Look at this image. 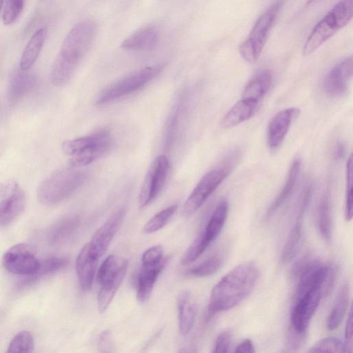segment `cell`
<instances>
[{
    "mask_svg": "<svg viewBox=\"0 0 353 353\" xmlns=\"http://www.w3.org/2000/svg\"><path fill=\"white\" fill-rule=\"evenodd\" d=\"M259 276L254 261H245L225 274L213 287L210 296L207 318L229 310L246 299L253 291Z\"/></svg>",
    "mask_w": 353,
    "mask_h": 353,
    "instance_id": "1",
    "label": "cell"
},
{
    "mask_svg": "<svg viewBox=\"0 0 353 353\" xmlns=\"http://www.w3.org/2000/svg\"><path fill=\"white\" fill-rule=\"evenodd\" d=\"M96 34L97 24L92 20L81 21L70 30L52 67L50 77L53 85L61 86L70 80Z\"/></svg>",
    "mask_w": 353,
    "mask_h": 353,
    "instance_id": "2",
    "label": "cell"
},
{
    "mask_svg": "<svg viewBox=\"0 0 353 353\" xmlns=\"http://www.w3.org/2000/svg\"><path fill=\"white\" fill-rule=\"evenodd\" d=\"M81 168L70 165L55 171L43 179L37 190L39 202L45 205H53L71 196L87 178V172Z\"/></svg>",
    "mask_w": 353,
    "mask_h": 353,
    "instance_id": "3",
    "label": "cell"
},
{
    "mask_svg": "<svg viewBox=\"0 0 353 353\" xmlns=\"http://www.w3.org/2000/svg\"><path fill=\"white\" fill-rule=\"evenodd\" d=\"M112 145L108 130H101L92 134L65 141L62 150L70 158V165L83 168L107 153Z\"/></svg>",
    "mask_w": 353,
    "mask_h": 353,
    "instance_id": "4",
    "label": "cell"
},
{
    "mask_svg": "<svg viewBox=\"0 0 353 353\" xmlns=\"http://www.w3.org/2000/svg\"><path fill=\"white\" fill-rule=\"evenodd\" d=\"M128 266L126 259L117 255H109L102 263L97 273L99 284L97 307L104 312L112 302L125 276Z\"/></svg>",
    "mask_w": 353,
    "mask_h": 353,
    "instance_id": "5",
    "label": "cell"
},
{
    "mask_svg": "<svg viewBox=\"0 0 353 353\" xmlns=\"http://www.w3.org/2000/svg\"><path fill=\"white\" fill-rule=\"evenodd\" d=\"M236 154L229 156L221 165L208 171L200 179L183 205L184 214L192 215L202 206L230 174L236 163Z\"/></svg>",
    "mask_w": 353,
    "mask_h": 353,
    "instance_id": "6",
    "label": "cell"
},
{
    "mask_svg": "<svg viewBox=\"0 0 353 353\" xmlns=\"http://www.w3.org/2000/svg\"><path fill=\"white\" fill-rule=\"evenodd\" d=\"M281 6V1L271 5L258 18L248 38L240 44L239 53L247 62L254 63L260 57Z\"/></svg>",
    "mask_w": 353,
    "mask_h": 353,
    "instance_id": "7",
    "label": "cell"
},
{
    "mask_svg": "<svg viewBox=\"0 0 353 353\" xmlns=\"http://www.w3.org/2000/svg\"><path fill=\"white\" fill-rule=\"evenodd\" d=\"M161 70V65L150 66L117 81L97 95L95 103H110L139 90L155 78Z\"/></svg>",
    "mask_w": 353,
    "mask_h": 353,
    "instance_id": "8",
    "label": "cell"
},
{
    "mask_svg": "<svg viewBox=\"0 0 353 353\" xmlns=\"http://www.w3.org/2000/svg\"><path fill=\"white\" fill-rule=\"evenodd\" d=\"M26 203V194L14 179L0 183V227L12 224L23 212Z\"/></svg>",
    "mask_w": 353,
    "mask_h": 353,
    "instance_id": "9",
    "label": "cell"
},
{
    "mask_svg": "<svg viewBox=\"0 0 353 353\" xmlns=\"http://www.w3.org/2000/svg\"><path fill=\"white\" fill-rule=\"evenodd\" d=\"M323 297L324 296L322 289L295 296L290 312L289 327L299 333L307 334L310 320Z\"/></svg>",
    "mask_w": 353,
    "mask_h": 353,
    "instance_id": "10",
    "label": "cell"
},
{
    "mask_svg": "<svg viewBox=\"0 0 353 353\" xmlns=\"http://www.w3.org/2000/svg\"><path fill=\"white\" fill-rule=\"evenodd\" d=\"M1 263L10 273L30 276L37 272L40 265L39 259L25 243H18L10 247L3 254Z\"/></svg>",
    "mask_w": 353,
    "mask_h": 353,
    "instance_id": "11",
    "label": "cell"
},
{
    "mask_svg": "<svg viewBox=\"0 0 353 353\" xmlns=\"http://www.w3.org/2000/svg\"><path fill=\"white\" fill-rule=\"evenodd\" d=\"M169 166V161L165 155L159 156L152 163L139 194L140 208L147 206L159 195L166 181Z\"/></svg>",
    "mask_w": 353,
    "mask_h": 353,
    "instance_id": "12",
    "label": "cell"
},
{
    "mask_svg": "<svg viewBox=\"0 0 353 353\" xmlns=\"http://www.w3.org/2000/svg\"><path fill=\"white\" fill-rule=\"evenodd\" d=\"M125 210L119 208L95 232L88 243L90 253L99 259L108 250L111 241L121 227L125 217Z\"/></svg>",
    "mask_w": 353,
    "mask_h": 353,
    "instance_id": "13",
    "label": "cell"
},
{
    "mask_svg": "<svg viewBox=\"0 0 353 353\" xmlns=\"http://www.w3.org/2000/svg\"><path fill=\"white\" fill-rule=\"evenodd\" d=\"M312 193V185L310 184L305 187L302 192L294 225L290 231L281 253V260L283 263L290 261L296 256L301 239L304 215L310 201Z\"/></svg>",
    "mask_w": 353,
    "mask_h": 353,
    "instance_id": "14",
    "label": "cell"
},
{
    "mask_svg": "<svg viewBox=\"0 0 353 353\" xmlns=\"http://www.w3.org/2000/svg\"><path fill=\"white\" fill-rule=\"evenodd\" d=\"M343 28L334 12L331 10L312 29L305 42L303 54L304 56L312 54Z\"/></svg>",
    "mask_w": 353,
    "mask_h": 353,
    "instance_id": "15",
    "label": "cell"
},
{
    "mask_svg": "<svg viewBox=\"0 0 353 353\" xmlns=\"http://www.w3.org/2000/svg\"><path fill=\"white\" fill-rule=\"evenodd\" d=\"M300 114L297 108H289L277 112L270 121L267 129V143L269 148L275 150L283 142L291 123Z\"/></svg>",
    "mask_w": 353,
    "mask_h": 353,
    "instance_id": "16",
    "label": "cell"
},
{
    "mask_svg": "<svg viewBox=\"0 0 353 353\" xmlns=\"http://www.w3.org/2000/svg\"><path fill=\"white\" fill-rule=\"evenodd\" d=\"M353 60L350 57L333 67L323 82L325 93L330 97H339L347 90L352 77Z\"/></svg>",
    "mask_w": 353,
    "mask_h": 353,
    "instance_id": "17",
    "label": "cell"
},
{
    "mask_svg": "<svg viewBox=\"0 0 353 353\" xmlns=\"http://www.w3.org/2000/svg\"><path fill=\"white\" fill-rule=\"evenodd\" d=\"M261 102L243 98L238 101L224 115L221 125L225 129L235 127L252 118L258 110Z\"/></svg>",
    "mask_w": 353,
    "mask_h": 353,
    "instance_id": "18",
    "label": "cell"
},
{
    "mask_svg": "<svg viewBox=\"0 0 353 353\" xmlns=\"http://www.w3.org/2000/svg\"><path fill=\"white\" fill-rule=\"evenodd\" d=\"M98 259L92 255L86 243L79 252L75 263V270L82 290L89 291L96 274Z\"/></svg>",
    "mask_w": 353,
    "mask_h": 353,
    "instance_id": "19",
    "label": "cell"
},
{
    "mask_svg": "<svg viewBox=\"0 0 353 353\" xmlns=\"http://www.w3.org/2000/svg\"><path fill=\"white\" fill-rule=\"evenodd\" d=\"M37 76L30 70L19 69L15 72L10 81L8 89V99L14 103L31 92L37 85Z\"/></svg>",
    "mask_w": 353,
    "mask_h": 353,
    "instance_id": "20",
    "label": "cell"
},
{
    "mask_svg": "<svg viewBox=\"0 0 353 353\" xmlns=\"http://www.w3.org/2000/svg\"><path fill=\"white\" fill-rule=\"evenodd\" d=\"M167 259L152 265L141 264L138 274L137 299L140 303L145 302L150 296L157 279L165 265Z\"/></svg>",
    "mask_w": 353,
    "mask_h": 353,
    "instance_id": "21",
    "label": "cell"
},
{
    "mask_svg": "<svg viewBox=\"0 0 353 353\" xmlns=\"http://www.w3.org/2000/svg\"><path fill=\"white\" fill-rule=\"evenodd\" d=\"M301 165V161L299 158H296L292 161L282 189L267 210L265 214L267 219H270L292 194L297 182Z\"/></svg>",
    "mask_w": 353,
    "mask_h": 353,
    "instance_id": "22",
    "label": "cell"
},
{
    "mask_svg": "<svg viewBox=\"0 0 353 353\" xmlns=\"http://www.w3.org/2000/svg\"><path fill=\"white\" fill-rule=\"evenodd\" d=\"M159 39V32L155 26H149L139 29L121 43V48L130 50H150L154 48Z\"/></svg>",
    "mask_w": 353,
    "mask_h": 353,
    "instance_id": "23",
    "label": "cell"
},
{
    "mask_svg": "<svg viewBox=\"0 0 353 353\" xmlns=\"http://www.w3.org/2000/svg\"><path fill=\"white\" fill-rule=\"evenodd\" d=\"M179 329L183 336L191 331L196 316V305L188 291L181 292L176 298Z\"/></svg>",
    "mask_w": 353,
    "mask_h": 353,
    "instance_id": "24",
    "label": "cell"
},
{
    "mask_svg": "<svg viewBox=\"0 0 353 353\" xmlns=\"http://www.w3.org/2000/svg\"><path fill=\"white\" fill-rule=\"evenodd\" d=\"M272 76L270 70H262L255 74L245 86L241 97L262 101L272 85Z\"/></svg>",
    "mask_w": 353,
    "mask_h": 353,
    "instance_id": "25",
    "label": "cell"
},
{
    "mask_svg": "<svg viewBox=\"0 0 353 353\" xmlns=\"http://www.w3.org/2000/svg\"><path fill=\"white\" fill-rule=\"evenodd\" d=\"M47 33V29L42 28L32 34L22 52L19 63L20 69L28 70L32 68L44 45Z\"/></svg>",
    "mask_w": 353,
    "mask_h": 353,
    "instance_id": "26",
    "label": "cell"
},
{
    "mask_svg": "<svg viewBox=\"0 0 353 353\" xmlns=\"http://www.w3.org/2000/svg\"><path fill=\"white\" fill-rule=\"evenodd\" d=\"M350 300V286L347 283L341 287L336 301L328 314L326 321L330 331L337 329L346 315Z\"/></svg>",
    "mask_w": 353,
    "mask_h": 353,
    "instance_id": "27",
    "label": "cell"
},
{
    "mask_svg": "<svg viewBox=\"0 0 353 353\" xmlns=\"http://www.w3.org/2000/svg\"><path fill=\"white\" fill-rule=\"evenodd\" d=\"M229 212V203L227 201H220L214 210L203 232L212 243L221 232Z\"/></svg>",
    "mask_w": 353,
    "mask_h": 353,
    "instance_id": "28",
    "label": "cell"
},
{
    "mask_svg": "<svg viewBox=\"0 0 353 353\" xmlns=\"http://www.w3.org/2000/svg\"><path fill=\"white\" fill-rule=\"evenodd\" d=\"M79 225L80 219L77 215L62 218L52 227L49 232L50 242L56 244L64 241L75 232Z\"/></svg>",
    "mask_w": 353,
    "mask_h": 353,
    "instance_id": "29",
    "label": "cell"
},
{
    "mask_svg": "<svg viewBox=\"0 0 353 353\" xmlns=\"http://www.w3.org/2000/svg\"><path fill=\"white\" fill-rule=\"evenodd\" d=\"M317 227L321 237L326 242L332 238V206L330 196L325 193L321 198L317 209Z\"/></svg>",
    "mask_w": 353,
    "mask_h": 353,
    "instance_id": "30",
    "label": "cell"
},
{
    "mask_svg": "<svg viewBox=\"0 0 353 353\" xmlns=\"http://www.w3.org/2000/svg\"><path fill=\"white\" fill-rule=\"evenodd\" d=\"M210 244L202 231L185 252L181 260V264L189 265L195 261Z\"/></svg>",
    "mask_w": 353,
    "mask_h": 353,
    "instance_id": "31",
    "label": "cell"
},
{
    "mask_svg": "<svg viewBox=\"0 0 353 353\" xmlns=\"http://www.w3.org/2000/svg\"><path fill=\"white\" fill-rule=\"evenodd\" d=\"M176 209L177 205H172L156 214L144 225V232L151 234L162 229L170 220Z\"/></svg>",
    "mask_w": 353,
    "mask_h": 353,
    "instance_id": "32",
    "label": "cell"
},
{
    "mask_svg": "<svg viewBox=\"0 0 353 353\" xmlns=\"http://www.w3.org/2000/svg\"><path fill=\"white\" fill-rule=\"evenodd\" d=\"M34 347L32 334L27 330L18 332L10 341L8 352H32Z\"/></svg>",
    "mask_w": 353,
    "mask_h": 353,
    "instance_id": "33",
    "label": "cell"
},
{
    "mask_svg": "<svg viewBox=\"0 0 353 353\" xmlns=\"http://www.w3.org/2000/svg\"><path fill=\"white\" fill-rule=\"evenodd\" d=\"M221 263L222 258L218 254L213 255L197 266L189 270L187 274L195 277L208 276L215 273Z\"/></svg>",
    "mask_w": 353,
    "mask_h": 353,
    "instance_id": "34",
    "label": "cell"
},
{
    "mask_svg": "<svg viewBox=\"0 0 353 353\" xmlns=\"http://www.w3.org/2000/svg\"><path fill=\"white\" fill-rule=\"evenodd\" d=\"M68 263V259L66 257H50L40 261L39 268L37 272L31 276V281L43 275H48L58 272L64 268Z\"/></svg>",
    "mask_w": 353,
    "mask_h": 353,
    "instance_id": "35",
    "label": "cell"
},
{
    "mask_svg": "<svg viewBox=\"0 0 353 353\" xmlns=\"http://www.w3.org/2000/svg\"><path fill=\"white\" fill-rule=\"evenodd\" d=\"M345 218L350 221L352 218V156L350 155L346 163L345 172Z\"/></svg>",
    "mask_w": 353,
    "mask_h": 353,
    "instance_id": "36",
    "label": "cell"
},
{
    "mask_svg": "<svg viewBox=\"0 0 353 353\" xmlns=\"http://www.w3.org/2000/svg\"><path fill=\"white\" fill-rule=\"evenodd\" d=\"M25 0H6L2 14V21L4 25L8 26L14 22L21 15Z\"/></svg>",
    "mask_w": 353,
    "mask_h": 353,
    "instance_id": "37",
    "label": "cell"
},
{
    "mask_svg": "<svg viewBox=\"0 0 353 353\" xmlns=\"http://www.w3.org/2000/svg\"><path fill=\"white\" fill-rule=\"evenodd\" d=\"M343 352V343L336 337L330 336L321 339L308 352Z\"/></svg>",
    "mask_w": 353,
    "mask_h": 353,
    "instance_id": "38",
    "label": "cell"
},
{
    "mask_svg": "<svg viewBox=\"0 0 353 353\" xmlns=\"http://www.w3.org/2000/svg\"><path fill=\"white\" fill-rule=\"evenodd\" d=\"M165 258L163 257V250L161 245H156L146 250L141 257V264L152 265L161 263Z\"/></svg>",
    "mask_w": 353,
    "mask_h": 353,
    "instance_id": "39",
    "label": "cell"
},
{
    "mask_svg": "<svg viewBox=\"0 0 353 353\" xmlns=\"http://www.w3.org/2000/svg\"><path fill=\"white\" fill-rule=\"evenodd\" d=\"M232 334L229 330L221 332L216 337L212 352H228L230 350Z\"/></svg>",
    "mask_w": 353,
    "mask_h": 353,
    "instance_id": "40",
    "label": "cell"
},
{
    "mask_svg": "<svg viewBox=\"0 0 353 353\" xmlns=\"http://www.w3.org/2000/svg\"><path fill=\"white\" fill-rule=\"evenodd\" d=\"M307 334L299 333L289 327L287 345L291 351L300 349L305 343Z\"/></svg>",
    "mask_w": 353,
    "mask_h": 353,
    "instance_id": "41",
    "label": "cell"
},
{
    "mask_svg": "<svg viewBox=\"0 0 353 353\" xmlns=\"http://www.w3.org/2000/svg\"><path fill=\"white\" fill-rule=\"evenodd\" d=\"M352 312L350 309L345 327V341L343 343V352H352Z\"/></svg>",
    "mask_w": 353,
    "mask_h": 353,
    "instance_id": "42",
    "label": "cell"
},
{
    "mask_svg": "<svg viewBox=\"0 0 353 353\" xmlns=\"http://www.w3.org/2000/svg\"><path fill=\"white\" fill-rule=\"evenodd\" d=\"M113 343L110 332L108 330L103 332L98 340V347L103 352H111Z\"/></svg>",
    "mask_w": 353,
    "mask_h": 353,
    "instance_id": "43",
    "label": "cell"
},
{
    "mask_svg": "<svg viewBox=\"0 0 353 353\" xmlns=\"http://www.w3.org/2000/svg\"><path fill=\"white\" fill-rule=\"evenodd\" d=\"M234 352L252 353L255 352L254 345L250 339H245L235 347Z\"/></svg>",
    "mask_w": 353,
    "mask_h": 353,
    "instance_id": "44",
    "label": "cell"
},
{
    "mask_svg": "<svg viewBox=\"0 0 353 353\" xmlns=\"http://www.w3.org/2000/svg\"><path fill=\"white\" fill-rule=\"evenodd\" d=\"M344 152H345V148H344L343 145H339V147L337 148V150L336 152V157H337L339 158L342 157Z\"/></svg>",
    "mask_w": 353,
    "mask_h": 353,
    "instance_id": "45",
    "label": "cell"
},
{
    "mask_svg": "<svg viewBox=\"0 0 353 353\" xmlns=\"http://www.w3.org/2000/svg\"><path fill=\"white\" fill-rule=\"evenodd\" d=\"M4 1H5V0H0V13L1 12L2 8H3Z\"/></svg>",
    "mask_w": 353,
    "mask_h": 353,
    "instance_id": "46",
    "label": "cell"
},
{
    "mask_svg": "<svg viewBox=\"0 0 353 353\" xmlns=\"http://www.w3.org/2000/svg\"><path fill=\"white\" fill-rule=\"evenodd\" d=\"M307 1V5H309L312 3L314 0H306Z\"/></svg>",
    "mask_w": 353,
    "mask_h": 353,
    "instance_id": "47",
    "label": "cell"
},
{
    "mask_svg": "<svg viewBox=\"0 0 353 353\" xmlns=\"http://www.w3.org/2000/svg\"><path fill=\"white\" fill-rule=\"evenodd\" d=\"M39 1H46V0H39Z\"/></svg>",
    "mask_w": 353,
    "mask_h": 353,
    "instance_id": "48",
    "label": "cell"
}]
</instances>
